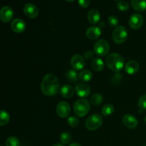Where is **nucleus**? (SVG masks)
Returning a JSON list of instances; mask_svg holds the SVG:
<instances>
[{
	"instance_id": "nucleus-1",
	"label": "nucleus",
	"mask_w": 146,
	"mask_h": 146,
	"mask_svg": "<svg viewBox=\"0 0 146 146\" xmlns=\"http://www.w3.org/2000/svg\"><path fill=\"white\" fill-rule=\"evenodd\" d=\"M41 89L46 96H54L60 91V83L58 78L53 74H48L43 78L41 84Z\"/></svg>"
},
{
	"instance_id": "nucleus-2",
	"label": "nucleus",
	"mask_w": 146,
	"mask_h": 146,
	"mask_svg": "<svg viewBox=\"0 0 146 146\" xmlns=\"http://www.w3.org/2000/svg\"><path fill=\"white\" fill-rule=\"evenodd\" d=\"M106 64L107 66L114 72L121 71L125 65L124 58L118 53H112L108 54L106 58Z\"/></svg>"
},
{
	"instance_id": "nucleus-3",
	"label": "nucleus",
	"mask_w": 146,
	"mask_h": 146,
	"mask_svg": "<svg viewBox=\"0 0 146 146\" xmlns=\"http://www.w3.org/2000/svg\"><path fill=\"white\" fill-rule=\"evenodd\" d=\"M90 111V104L87 100L81 98L75 102L74 105V113L78 117H84Z\"/></svg>"
},
{
	"instance_id": "nucleus-4",
	"label": "nucleus",
	"mask_w": 146,
	"mask_h": 146,
	"mask_svg": "<svg viewBox=\"0 0 146 146\" xmlns=\"http://www.w3.org/2000/svg\"><path fill=\"white\" fill-rule=\"evenodd\" d=\"M103 124V118L100 114L95 113L90 115L85 122L86 128L89 131H96L100 128Z\"/></svg>"
},
{
	"instance_id": "nucleus-5",
	"label": "nucleus",
	"mask_w": 146,
	"mask_h": 146,
	"mask_svg": "<svg viewBox=\"0 0 146 146\" xmlns=\"http://www.w3.org/2000/svg\"><path fill=\"white\" fill-rule=\"evenodd\" d=\"M110 46L106 39H98L95 43L94 46V51L98 56H105L108 54Z\"/></svg>"
},
{
	"instance_id": "nucleus-6",
	"label": "nucleus",
	"mask_w": 146,
	"mask_h": 146,
	"mask_svg": "<svg viewBox=\"0 0 146 146\" xmlns=\"http://www.w3.org/2000/svg\"><path fill=\"white\" fill-rule=\"evenodd\" d=\"M128 37V31L123 26H118L114 29L113 31L112 38L114 42L118 44H123Z\"/></svg>"
},
{
	"instance_id": "nucleus-7",
	"label": "nucleus",
	"mask_w": 146,
	"mask_h": 146,
	"mask_svg": "<svg viewBox=\"0 0 146 146\" xmlns=\"http://www.w3.org/2000/svg\"><path fill=\"white\" fill-rule=\"evenodd\" d=\"M56 111L58 116L65 118L69 115L71 113V107L66 101H61L57 104Z\"/></svg>"
},
{
	"instance_id": "nucleus-8",
	"label": "nucleus",
	"mask_w": 146,
	"mask_h": 146,
	"mask_svg": "<svg viewBox=\"0 0 146 146\" xmlns=\"http://www.w3.org/2000/svg\"><path fill=\"white\" fill-rule=\"evenodd\" d=\"M76 93L81 98H86L91 94V88L85 82L78 83L75 88Z\"/></svg>"
},
{
	"instance_id": "nucleus-9",
	"label": "nucleus",
	"mask_w": 146,
	"mask_h": 146,
	"mask_svg": "<svg viewBox=\"0 0 146 146\" xmlns=\"http://www.w3.org/2000/svg\"><path fill=\"white\" fill-rule=\"evenodd\" d=\"M130 27L133 29H138L143 24V17L139 14H134L130 17L128 21Z\"/></svg>"
},
{
	"instance_id": "nucleus-10",
	"label": "nucleus",
	"mask_w": 146,
	"mask_h": 146,
	"mask_svg": "<svg viewBox=\"0 0 146 146\" xmlns=\"http://www.w3.org/2000/svg\"><path fill=\"white\" fill-rule=\"evenodd\" d=\"M71 66L74 69L78 70V71H80V70L82 71L86 65L85 59L80 54H76V55L73 56L72 58H71Z\"/></svg>"
},
{
	"instance_id": "nucleus-11",
	"label": "nucleus",
	"mask_w": 146,
	"mask_h": 146,
	"mask_svg": "<svg viewBox=\"0 0 146 146\" xmlns=\"http://www.w3.org/2000/svg\"><path fill=\"white\" fill-rule=\"evenodd\" d=\"M14 17V11L12 8L5 6L1 8L0 11V19L4 23H8L11 21Z\"/></svg>"
},
{
	"instance_id": "nucleus-12",
	"label": "nucleus",
	"mask_w": 146,
	"mask_h": 146,
	"mask_svg": "<svg viewBox=\"0 0 146 146\" xmlns=\"http://www.w3.org/2000/svg\"><path fill=\"white\" fill-rule=\"evenodd\" d=\"M24 13L28 18L34 19L38 15V9L31 3H27L24 7Z\"/></svg>"
},
{
	"instance_id": "nucleus-13",
	"label": "nucleus",
	"mask_w": 146,
	"mask_h": 146,
	"mask_svg": "<svg viewBox=\"0 0 146 146\" xmlns=\"http://www.w3.org/2000/svg\"><path fill=\"white\" fill-rule=\"evenodd\" d=\"M123 123L126 128L130 129H135L138 127V121L135 116L131 114H126L123 117Z\"/></svg>"
},
{
	"instance_id": "nucleus-14",
	"label": "nucleus",
	"mask_w": 146,
	"mask_h": 146,
	"mask_svg": "<svg viewBox=\"0 0 146 146\" xmlns=\"http://www.w3.org/2000/svg\"><path fill=\"white\" fill-rule=\"evenodd\" d=\"M11 28L17 34H21L26 29V24L21 19L17 18L13 20L11 24Z\"/></svg>"
},
{
	"instance_id": "nucleus-15",
	"label": "nucleus",
	"mask_w": 146,
	"mask_h": 146,
	"mask_svg": "<svg viewBox=\"0 0 146 146\" xmlns=\"http://www.w3.org/2000/svg\"><path fill=\"white\" fill-rule=\"evenodd\" d=\"M101 29L98 27H91L87 29L86 31V35L87 38L90 40H96L101 35Z\"/></svg>"
},
{
	"instance_id": "nucleus-16",
	"label": "nucleus",
	"mask_w": 146,
	"mask_h": 146,
	"mask_svg": "<svg viewBox=\"0 0 146 146\" xmlns=\"http://www.w3.org/2000/svg\"><path fill=\"white\" fill-rule=\"evenodd\" d=\"M140 68L139 64L135 60H131L128 61L125 65V71L129 75H133L136 74Z\"/></svg>"
},
{
	"instance_id": "nucleus-17",
	"label": "nucleus",
	"mask_w": 146,
	"mask_h": 146,
	"mask_svg": "<svg viewBox=\"0 0 146 146\" xmlns=\"http://www.w3.org/2000/svg\"><path fill=\"white\" fill-rule=\"evenodd\" d=\"M87 18H88V21L91 24H96L100 21L101 14H100V12L97 9H91L88 11Z\"/></svg>"
},
{
	"instance_id": "nucleus-18",
	"label": "nucleus",
	"mask_w": 146,
	"mask_h": 146,
	"mask_svg": "<svg viewBox=\"0 0 146 146\" xmlns=\"http://www.w3.org/2000/svg\"><path fill=\"white\" fill-rule=\"evenodd\" d=\"M60 94L61 96L65 98H71L74 94V90L71 86L65 84L60 89Z\"/></svg>"
},
{
	"instance_id": "nucleus-19",
	"label": "nucleus",
	"mask_w": 146,
	"mask_h": 146,
	"mask_svg": "<svg viewBox=\"0 0 146 146\" xmlns=\"http://www.w3.org/2000/svg\"><path fill=\"white\" fill-rule=\"evenodd\" d=\"M131 6L135 11L142 12L146 9V0H131Z\"/></svg>"
},
{
	"instance_id": "nucleus-20",
	"label": "nucleus",
	"mask_w": 146,
	"mask_h": 146,
	"mask_svg": "<svg viewBox=\"0 0 146 146\" xmlns=\"http://www.w3.org/2000/svg\"><path fill=\"white\" fill-rule=\"evenodd\" d=\"M91 68L96 72H101L104 68V62L101 58H95L91 63Z\"/></svg>"
},
{
	"instance_id": "nucleus-21",
	"label": "nucleus",
	"mask_w": 146,
	"mask_h": 146,
	"mask_svg": "<svg viewBox=\"0 0 146 146\" xmlns=\"http://www.w3.org/2000/svg\"><path fill=\"white\" fill-rule=\"evenodd\" d=\"M78 76L81 81L83 82H88L90 81L93 78V74L90 70L88 69H83L78 74Z\"/></svg>"
},
{
	"instance_id": "nucleus-22",
	"label": "nucleus",
	"mask_w": 146,
	"mask_h": 146,
	"mask_svg": "<svg viewBox=\"0 0 146 146\" xmlns=\"http://www.w3.org/2000/svg\"><path fill=\"white\" fill-rule=\"evenodd\" d=\"M10 120V115L6 111L1 110L0 111V125L4 126L9 123Z\"/></svg>"
},
{
	"instance_id": "nucleus-23",
	"label": "nucleus",
	"mask_w": 146,
	"mask_h": 146,
	"mask_svg": "<svg viewBox=\"0 0 146 146\" xmlns=\"http://www.w3.org/2000/svg\"><path fill=\"white\" fill-rule=\"evenodd\" d=\"M66 78L69 81L72 83H76L78 81V74L75 70H69L66 72Z\"/></svg>"
},
{
	"instance_id": "nucleus-24",
	"label": "nucleus",
	"mask_w": 146,
	"mask_h": 146,
	"mask_svg": "<svg viewBox=\"0 0 146 146\" xmlns=\"http://www.w3.org/2000/svg\"><path fill=\"white\" fill-rule=\"evenodd\" d=\"M114 106L111 104H106L104 107H103L102 110H101V112L102 114L105 116H108V115H111L114 112Z\"/></svg>"
},
{
	"instance_id": "nucleus-25",
	"label": "nucleus",
	"mask_w": 146,
	"mask_h": 146,
	"mask_svg": "<svg viewBox=\"0 0 146 146\" xmlns=\"http://www.w3.org/2000/svg\"><path fill=\"white\" fill-rule=\"evenodd\" d=\"M104 101L103 96L100 94H94L91 97V103L94 106H98Z\"/></svg>"
},
{
	"instance_id": "nucleus-26",
	"label": "nucleus",
	"mask_w": 146,
	"mask_h": 146,
	"mask_svg": "<svg viewBox=\"0 0 146 146\" xmlns=\"http://www.w3.org/2000/svg\"><path fill=\"white\" fill-rule=\"evenodd\" d=\"M6 146H20V141L17 137L10 136L5 142Z\"/></svg>"
},
{
	"instance_id": "nucleus-27",
	"label": "nucleus",
	"mask_w": 146,
	"mask_h": 146,
	"mask_svg": "<svg viewBox=\"0 0 146 146\" xmlns=\"http://www.w3.org/2000/svg\"><path fill=\"white\" fill-rule=\"evenodd\" d=\"M60 139H61V143L63 144L69 143L71 141V134L68 132L62 133L61 134V136H60Z\"/></svg>"
},
{
	"instance_id": "nucleus-28",
	"label": "nucleus",
	"mask_w": 146,
	"mask_h": 146,
	"mask_svg": "<svg viewBox=\"0 0 146 146\" xmlns=\"http://www.w3.org/2000/svg\"><path fill=\"white\" fill-rule=\"evenodd\" d=\"M117 7L120 11H126L129 9V4L125 1H120L117 3Z\"/></svg>"
},
{
	"instance_id": "nucleus-29",
	"label": "nucleus",
	"mask_w": 146,
	"mask_h": 146,
	"mask_svg": "<svg viewBox=\"0 0 146 146\" xmlns=\"http://www.w3.org/2000/svg\"><path fill=\"white\" fill-rule=\"evenodd\" d=\"M67 122H68V125H70L72 128H76L78 125L79 124V120H78V118L74 116H71L69 118H68V120H67Z\"/></svg>"
},
{
	"instance_id": "nucleus-30",
	"label": "nucleus",
	"mask_w": 146,
	"mask_h": 146,
	"mask_svg": "<svg viewBox=\"0 0 146 146\" xmlns=\"http://www.w3.org/2000/svg\"><path fill=\"white\" fill-rule=\"evenodd\" d=\"M108 22L111 27H116L118 24V19L116 16H110L108 19Z\"/></svg>"
},
{
	"instance_id": "nucleus-31",
	"label": "nucleus",
	"mask_w": 146,
	"mask_h": 146,
	"mask_svg": "<svg viewBox=\"0 0 146 146\" xmlns=\"http://www.w3.org/2000/svg\"><path fill=\"white\" fill-rule=\"evenodd\" d=\"M138 106L141 109L146 110V94L142 96L138 101Z\"/></svg>"
},
{
	"instance_id": "nucleus-32",
	"label": "nucleus",
	"mask_w": 146,
	"mask_h": 146,
	"mask_svg": "<svg viewBox=\"0 0 146 146\" xmlns=\"http://www.w3.org/2000/svg\"><path fill=\"white\" fill-rule=\"evenodd\" d=\"M90 0H78V4L82 8H87L90 5Z\"/></svg>"
},
{
	"instance_id": "nucleus-33",
	"label": "nucleus",
	"mask_w": 146,
	"mask_h": 146,
	"mask_svg": "<svg viewBox=\"0 0 146 146\" xmlns=\"http://www.w3.org/2000/svg\"><path fill=\"white\" fill-rule=\"evenodd\" d=\"M94 54H95V53L88 50V51H86V52L84 53V58L87 60L91 59V58L94 56Z\"/></svg>"
},
{
	"instance_id": "nucleus-34",
	"label": "nucleus",
	"mask_w": 146,
	"mask_h": 146,
	"mask_svg": "<svg viewBox=\"0 0 146 146\" xmlns=\"http://www.w3.org/2000/svg\"><path fill=\"white\" fill-rule=\"evenodd\" d=\"M69 146H81V145H80L79 143H72L70 144Z\"/></svg>"
},
{
	"instance_id": "nucleus-35",
	"label": "nucleus",
	"mask_w": 146,
	"mask_h": 146,
	"mask_svg": "<svg viewBox=\"0 0 146 146\" xmlns=\"http://www.w3.org/2000/svg\"><path fill=\"white\" fill-rule=\"evenodd\" d=\"M53 146H64V145H63L62 144H61V143H57V144H54Z\"/></svg>"
},
{
	"instance_id": "nucleus-36",
	"label": "nucleus",
	"mask_w": 146,
	"mask_h": 146,
	"mask_svg": "<svg viewBox=\"0 0 146 146\" xmlns=\"http://www.w3.org/2000/svg\"><path fill=\"white\" fill-rule=\"evenodd\" d=\"M66 1H68V2H72V1H74V0H66Z\"/></svg>"
},
{
	"instance_id": "nucleus-37",
	"label": "nucleus",
	"mask_w": 146,
	"mask_h": 146,
	"mask_svg": "<svg viewBox=\"0 0 146 146\" xmlns=\"http://www.w3.org/2000/svg\"><path fill=\"white\" fill-rule=\"evenodd\" d=\"M145 124H146V116H145Z\"/></svg>"
},
{
	"instance_id": "nucleus-38",
	"label": "nucleus",
	"mask_w": 146,
	"mask_h": 146,
	"mask_svg": "<svg viewBox=\"0 0 146 146\" xmlns=\"http://www.w3.org/2000/svg\"><path fill=\"white\" fill-rule=\"evenodd\" d=\"M117 1H118V0H117Z\"/></svg>"
},
{
	"instance_id": "nucleus-39",
	"label": "nucleus",
	"mask_w": 146,
	"mask_h": 146,
	"mask_svg": "<svg viewBox=\"0 0 146 146\" xmlns=\"http://www.w3.org/2000/svg\"><path fill=\"white\" fill-rule=\"evenodd\" d=\"M1 146H3V145H1Z\"/></svg>"
}]
</instances>
